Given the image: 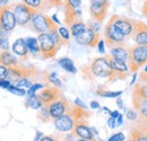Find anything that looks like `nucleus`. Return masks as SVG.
Segmentation results:
<instances>
[{"label": "nucleus", "instance_id": "58", "mask_svg": "<svg viewBox=\"0 0 147 141\" xmlns=\"http://www.w3.org/2000/svg\"><path fill=\"white\" fill-rule=\"evenodd\" d=\"M0 54H1V52H0Z\"/></svg>", "mask_w": 147, "mask_h": 141}, {"label": "nucleus", "instance_id": "31", "mask_svg": "<svg viewBox=\"0 0 147 141\" xmlns=\"http://www.w3.org/2000/svg\"><path fill=\"white\" fill-rule=\"evenodd\" d=\"M40 109H41V112H40V117H41L44 122H47V121L51 120L50 114H49V108H48V105H43L42 106V108H40Z\"/></svg>", "mask_w": 147, "mask_h": 141}, {"label": "nucleus", "instance_id": "56", "mask_svg": "<svg viewBox=\"0 0 147 141\" xmlns=\"http://www.w3.org/2000/svg\"><path fill=\"white\" fill-rule=\"evenodd\" d=\"M127 141H131V140H130V139H129V140H127Z\"/></svg>", "mask_w": 147, "mask_h": 141}, {"label": "nucleus", "instance_id": "1", "mask_svg": "<svg viewBox=\"0 0 147 141\" xmlns=\"http://www.w3.org/2000/svg\"><path fill=\"white\" fill-rule=\"evenodd\" d=\"M83 72L86 73L87 77L90 78L96 77V78H109L110 81L115 80L114 72L111 68L110 62L107 56L94 59L87 67L84 68Z\"/></svg>", "mask_w": 147, "mask_h": 141}, {"label": "nucleus", "instance_id": "55", "mask_svg": "<svg viewBox=\"0 0 147 141\" xmlns=\"http://www.w3.org/2000/svg\"><path fill=\"white\" fill-rule=\"evenodd\" d=\"M75 141H90V140H85V139H78V140H75Z\"/></svg>", "mask_w": 147, "mask_h": 141}, {"label": "nucleus", "instance_id": "38", "mask_svg": "<svg viewBox=\"0 0 147 141\" xmlns=\"http://www.w3.org/2000/svg\"><path fill=\"white\" fill-rule=\"evenodd\" d=\"M38 89H43V85H42V84H34V85H32V87L28 89V91H27L28 96L35 95L36 90H38Z\"/></svg>", "mask_w": 147, "mask_h": 141}, {"label": "nucleus", "instance_id": "25", "mask_svg": "<svg viewBox=\"0 0 147 141\" xmlns=\"http://www.w3.org/2000/svg\"><path fill=\"white\" fill-rule=\"evenodd\" d=\"M26 104H27L28 107H31L33 109H40V108H42V106L44 105L42 103V101L40 99L38 95H36V94L35 95H32V96H28Z\"/></svg>", "mask_w": 147, "mask_h": 141}, {"label": "nucleus", "instance_id": "53", "mask_svg": "<svg viewBox=\"0 0 147 141\" xmlns=\"http://www.w3.org/2000/svg\"><path fill=\"white\" fill-rule=\"evenodd\" d=\"M52 19H53V20H55V24H60V21H59V19L57 18V16H55V15H53V16H52Z\"/></svg>", "mask_w": 147, "mask_h": 141}, {"label": "nucleus", "instance_id": "3", "mask_svg": "<svg viewBox=\"0 0 147 141\" xmlns=\"http://www.w3.org/2000/svg\"><path fill=\"white\" fill-rule=\"evenodd\" d=\"M32 27L37 33H50L51 31L58 30L57 24L53 23L52 18H50L47 15H43L41 11H35L32 17Z\"/></svg>", "mask_w": 147, "mask_h": 141}, {"label": "nucleus", "instance_id": "47", "mask_svg": "<svg viewBox=\"0 0 147 141\" xmlns=\"http://www.w3.org/2000/svg\"><path fill=\"white\" fill-rule=\"evenodd\" d=\"M142 13L147 16V0L145 1V3H144V6H143V8H142Z\"/></svg>", "mask_w": 147, "mask_h": 141}, {"label": "nucleus", "instance_id": "30", "mask_svg": "<svg viewBox=\"0 0 147 141\" xmlns=\"http://www.w3.org/2000/svg\"><path fill=\"white\" fill-rule=\"evenodd\" d=\"M8 90H9L11 94L16 95V96H25V95H26V90H25V89L19 88V87L15 86V85H10V87L8 88Z\"/></svg>", "mask_w": 147, "mask_h": 141}, {"label": "nucleus", "instance_id": "2", "mask_svg": "<svg viewBox=\"0 0 147 141\" xmlns=\"http://www.w3.org/2000/svg\"><path fill=\"white\" fill-rule=\"evenodd\" d=\"M147 63V45L135 44L129 48L128 67L130 72H136Z\"/></svg>", "mask_w": 147, "mask_h": 141}, {"label": "nucleus", "instance_id": "41", "mask_svg": "<svg viewBox=\"0 0 147 141\" xmlns=\"http://www.w3.org/2000/svg\"><path fill=\"white\" fill-rule=\"evenodd\" d=\"M104 45H105V41L100 40V41H98V43H97V49H98V52L100 53L105 52V50H104Z\"/></svg>", "mask_w": 147, "mask_h": 141}, {"label": "nucleus", "instance_id": "27", "mask_svg": "<svg viewBox=\"0 0 147 141\" xmlns=\"http://www.w3.org/2000/svg\"><path fill=\"white\" fill-rule=\"evenodd\" d=\"M15 86H17L19 88H31L32 87V81L28 79V78H22L19 79L17 83L14 84Z\"/></svg>", "mask_w": 147, "mask_h": 141}, {"label": "nucleus", "instance_id": "21", "mask_svg": "<svg viewBox=\"0 0 147 141\" xmlns=\"http://www.w3.org/2000/svg\"><path fill=\"white\" fill-rule=\"evenodd\" d=\"M87 25L85 24V23H83L80 19L79 20H76L75 23H73L71 25H70V33H71V35L76 38V37H78V36L83 35L86 31H87Z\"/></svg>", "mask_w": 147, "mask_h": 141}, {"label": "nucleus", "instance_id": "17", "mask_svg": "<svg viewBox=\"0 0 147 141\" xmlns=\"http://www.w3.org/2000/svg\"><path fill=\"white\" fill-rule=\"evenodd\" d=\"M131 102L134 109L139 114V117L147 119V99L142 98L135 94H131Z\"/></svg>", "mask_w": 147, "mask_h": 141}, {"label": "nucleus", "instance_id": "57", "mask_svg": "<svg viewBox=\"0 0 147 141\" xmlns=\"http://www.w3.org/2000/svg\"><path fill=\"white\" fill-rule=\"evenodd\" d=\"M143 119H144V117H143ZM145 120H146V121H147V119H145Z\"/></svg>", "mask_w": 147, "mask_h": 141}, {"label": "nucleus", "instance_id": "24", "mask_svg": "<svg viewBox=\"0 0 147 141\" xmlns=\"http://www.w3.org/2000/svg\"><path fill=\"white\" fill-rule=\"evenodd\" d=\"M132 94L142 97V98H145L147 99V84L144 83H137L134 87H132Z\"/></svg>", "mask_w": 147, "mask_h": 141}, {"label": "nucleus", "instance_id": "6", "mask_svg": "<svg viewBox=\"0 0 147 141\" xmlns=\"http://www.w3.org/2000/svg\"><path fill=\"white\" fill-rule=\"evenodd\" d=\"M48 108H49V114H50L51 120H57L71 112V107L69 106V103L63 96H61L57 101L49 104Z\"/></svg>", "mask_w": 147, "mask_h": 141}, {"label": "nucleus", "instance_id": "18", "mask_svg": "<svg viewBox=\"0 0 147 141\" xmlns=\"http://www.w3.org/2000/svg\"><path fill=\"white\" fill-rule=\"evenodd\" d=\"M110 55L114 59H118L120 61L127 62L129 60V48L123 43V44H119L115 45L110 49Z\"/></svg>", "mask_w": 147, "mask_h": 141}, {"label": "nucleus", "instance_id": "9", "mask_svg": "<svg viewBox=\"0 0 147 141\" xmlns=\"http://www.w3.org/2000/svg\"><path fill=\"white\" fill-rule=\"evenodd\" d=\"M109 8V0H91V6H90V13L92 17L98 21L102 23L107 16Z\"/></svg>", "mask_w": 147, "mask_h": 141}, {"label": "nucleus", "instance_id": "11", "mask_svg": "<svg viewBox=\"0 0 147 141\" xmlns=\"http://www.w3.org/2000/svg\"><path fill=\"white\" fill-rule=\"evenodd\" d=\"M111 19H112L113 24L115 25V27L125 36H129L132 34V31H134V21L135 20H131L129 18L123 17V16H119V15H113L111 17Z\"/></svg>", "mask_w": 147, "mask_h": 141}, {"label": "nucleus", "instance_id": "46", "mask_svg": "<svg viewBox=\"0 0 147 141\" xmlns=\"http://www.w3.org/2000/svg\"><path fill=\"white\" fill-rule=\"evenodd\" d=\"M110 114H111V117H113V119H115V120L120 116V113H119L118 111H113V112H111Z\"/></svg>", "mask_w": 147, "mask_h": 141}, {"label": "nucleus", "instance_id": "39", "mask_svg": "<svg viewBox=\"0 0 147 141\" xmlns=\"http://www.w3.org/2000/svg\"><path fill=\"white\" fill-rule=\"evenodd\" d=\"M65 3H66V0H47L48 8H50L52 6H62Z\"/></svg>", "mask_w": 147, "mask_h": 141}, {"label": "nucleus", "instance_id": "20", "mask_svg": "<svg viewBox=\"0 0 147 141\" xmlns=\"http://www.w3.org/2000/svg\"><path fill=\"white\" fill-rule=\"evenodd\" d=\"M0 64H3L8 68L18 66V61L15 55H13L9 51H2L0 54Z\"/></svg>", "mask_w": 147, "mask_h": 141}, {"label": "nucleus", "instance_id": "15", "mask_svg": "<svg viewBox=\"0 0 147 141\" xmlns=\"http://www.w3.org/2000/svg\"><path fill=\"white\" fill-rule=\"evenodd\" d=\"M100 41V34L92 31L91 28H87V31L83 34V35L76 37V42L80 45H87V46H91L94 48L97 45Z\"/></svg>", "mask_w": 147, "mask_h": 141}, {"label": "nucleus", "instance_id": "40", "mask_svg": "<svg viewBox=\"0 0 147 141\" xmlns=\"http://www.w3.org/2000/svg\"><path fill=\"white\" fill-rule=\"evenodd\" d=\"M11 83L8 80V79H3V80H0V88H6L8 89L10 87Z\"/></svg>", "mask_w": 147, "mask_h": 141}, {"label": "nucleus", "instance_id": "7", "mask_svg": "<svg viewBox=\"0 0 147 141\" xmlns=\"http://www.w3.org/2000/svg\"><path fill=\"white\" fill-rule=\"evenodd\" d=\"M16 25H17V21L13 9L9 6L1 7L0 8V27L6 32H10L15 28Z\"/></svg>", "mask_w": 147, "mask_h": 141}, {"label": "nucleus", "instance_id": "29", "mask_svg": "<svg viewBox=\"0 0 147 141\" xmlns=\"http://www.w3.org/2000/svg\"><path fill=\"white\" fill-rule=\"evenodd\" d=\"M49 81L55 86V87H58V88H60V87H62V83L60 81V79L58 78V76H57V73L55 72H52V73H50L49 75Z\"/></svg>", "mask_w": 147, "mask_h": 141}, {"label": "nucleus", "instance_id": "50", "mask_svg": "<svg viewBox=\"0 0 147 141\" xmlns=\"http://www.w3.org/2000/svg\"><path fill=\"white\" fill-rule=\"evenodd\" d=\"M7 2H8V0H0V8L3 6H7Z\"/></svg>", "mask_w": 147, "mask_h": 141}, {"label": "nucleus", "instance_id": "52", "mask_svg": "<svg viewBox=\"0 0 147 141\" xmlns=\"http://www.w3.org/2000/svg\"><path fill=\"white\" fill-rule=\"evenodd\" d=\"M121 123H122V115L120 114V116L118 117V125H120Z\"/></svg>", "mask_w": 147, "mask_h": 141}, {"label": "nucleus", "instance_id": "36", "mask_svg": "<svg viewBox=\"0 0 147 141\" xmlns=\"http://www.w3.org/2000/svg\"><path fill=\"white\" fill-rule=\"evenodd\" d=\"M138 117H139V114L135 109H129L127 112V119H129L130 121H137Z\"/></svg>", "mask_w": 147, "mask_h": 141}, {"label": "nucleus", "instance_id": "12", "mask_svg": "<svg viewBox=\"0 0 147 141\" xmlns=\"http://www.w3.org/2000/svg\"><path fill=\"white\" fill-rule=\"evenodd\" d=\"M132 38L138 45H147V24L139 20H135Z\"/></svg>", "mask_w": 147, "mask_h": 141}, {"label": "nucleus", "instance_id": "35", "mask_svg": "<svg viewBox=\"0 0 147 141\" xmlns=\"http://www.w3.org/2000/svg\"><path fill=\"white\" fill-rule=\"evenodd\" d=\"M108 141H126V137L122 132H118V133L113 134L112 137H110Z\"/></svg>", "mask_w": 147, "mask_h": 141}, {"label": "nucleus", "instance_id": "4", "mask_svg": "<svg viewBox=\"0 0 147 141\" xmlns=\"http://www.w3.org/2000/svg\"><path fill=\"white\" fill-rule=\"evenodd\" d=\"M38 45H40V53L44 59H51L53 58L60 46L55 43L53 37L49 33H42L37 36Z\"/></svg>", "mask_w": 147, "mask_h": 141}, {"label": "nucleus", "instance_id": "54", "mask_svg": "<svg viewBox=\"0 0 147 141\" xmlns=\"http://www.w3.org/2000/svg\"><path fill=\"white\" fill-rule=\"evenodd\" d=\"M118 104H119V107H120V108H123L122 102H121V98H119V99H118Z\"/></svg>", "mask_w": 147, "mask_h": 141}, {"label": "nucleus", "instance_id": "34", "mask_svg": "<svg viewBox=\"0 0 147 141\" xmlns=\"http://www.w3.org/2000/svg\"><path fill=\"white\" fill-rule=\"evenodd\" d=\"M8 72H9V68H8V67H6V66H3V64H0V80L7 79Z\"/></svg>", "mask_w": 147, "mask_h": 141}, {"label": "nucleus", "instance_id": "32", "mask_svg": "<svg viewBox=\"0 0 147 141\" xmlns=\"http://www.w3.org/2000/svg\"><path fill=\"white\" fill-rule=\"evenodd\" d=\"M58 32H59V35L61 36V38L63 41H68L69 37H70V34H69V31L66 28V27H59L58 28Z\"/></svg>", "mask_w": 147, "mask_h": 141}, {"label": "nucleus", "instance_id": "48", "mask_svg": "<svg viewBox=\"0 0 147 141\" xmlns=\"http://www.w3.org/2000/svg\"><path fill=\"white\" fill-rule=\"evenodd\" d=\"M91 107H92V108H98V107H100V104H98L97 102H94V101H93L92 103H91Z\"/></svg>", "mask_w": 147, "mask_h": 141}, {"label": "nucleus", "instance_id": "13", "mask_svg": "<svg viewBox=\"0 0 147 141\" xmlns=\"http://www.w3.org/2000/svg\"><path fill=\"white\" fill-rule=\"evenodd\" d=\"M62 95L60 93V89L58 87H47V88H43L40 94H38V97L42 101V103L44 105H49L51 104L52 102L57 101L58 98H60Z\"/></svg>", "mask_w": 147, "mask_h": 141}, {"label": "nucleus", "instance_id": "49", "mask_svg": "<svg viewBox=\"0 0 147 141\" xmlns=\"http://www.w3.org/2000/svg\"><path fill=\"white\" fill-rule=\"evenodd\" d=\"M42 137H43V136H42V133H41V132H37L36 137H35V140L34 141H40L41 139H42Z\"/></svg>", "mask_w": 147, "mask_h": 141}, {"label": "nucleus", "instance_id": "26", "mask_svg": "<svg viewBox=\"0 0 147 141\" xmlns=\"http://www.w3.org/2000/svg\"><path fill=\"white\" fill-rule=\"evenodd\" d=\"M26 44L28 48V51L32 54H37L40 52V45H38V41L35 37H27L26 38Z\"/></svg>", "mask_w": 147, "mask_h": 141}, {"label": "nucleus", "instance_id": "5", "mask_svg": "<svg viewBox=\"0 0 147 141\" xmlns=\"http://www.w3.org/2000/svg\"><path fill=\"white\" fill-rule=\"evenodd\" d=\"M104 37H105V40H104L105 44L111 49V48H113L115 45L123 44L126 36L115 27V25L113 24L112 19L110 18V20L108 21V24H107V26L104 28Z\"/></svg>", "mask_w": 147, "mask_h": 141}, {"label": "nucleus", "instance_id": "28", "mask_svg": "<svg viewBox=\"0 0 147 141\" xmlns=\"http://www.w3.org/2000/svg\"><path fill=\"white\" fill-rule=\"evenodd\" d=\"M97 94L101 95L102 97H110V98H113V97H119L122 91H107V90H97Z\"/></svg>", "mask_w": 147, "mask_h": 141}, {"label": "nucleus", "instance_id": "45", "mask_svg": "<svg viewBox=\"0 0 147 141\" xmlns=\"http://www.w3.org/2000/svg\"><path fill=\"white\" fill-rule=\"evenodd\" d=\"M139 83L147 84V75H144V73H140L139 75Z\"/></svg>", "mask_w": 147, "mask_h": 141}, {"label": "nucleus", "instance_id": "23", "mask_svg": "<svg viewBox=\"0 0 147 141\" xmlns=\"http://www.w3.org/2000/svg\"><path fill=\"white\" fill-rule=\"evenodd\" d=\"M58 63L62 69H65L67 72H70V73H76L77 72V69H76V67L74 64L73 60L69 59V58H61V59L58 60Z\"/></svg>", "mask_w": 147, "mask_h": 141}, {"label": "nucleus", "instance_id": "44", "mask_svg": "<svg viewBox=\"0 0 147 141\" xmlns=\"http://www.w3.org/2000/svg\"><path fill=\"white\" fill-rule=\"evenodd\" d=\"M40 141H59V140L55 139L53 136H44V137H42V139Z\"/></svg>", "mask_w": 147, "mask_h": 141}, {"label": "nucleus", "instance_id": "22", "mask_svg": "<svg viewBox=\"0 0 147 141\" xmlns=\"http://www.w3.org/2000/svg\"><path fill=\"white\" fill-rule=\"evenodd\" d=\"M23 3H25L28 8H31L34 11H41L44 9V6H47V0H23Z\"/></svg>", "mask_w": 147, "mask_h": 141}, {"label": "nucleus", "instance_id": "43", "mask_svg": "<svg viewBox=\"0 0 147 141\" xmlns=\"http://www.w3.org/2000/svg\"><path fill=\"white\" fill-rule=\"evenodd\" d=\"M117 120L115 119H113V117H110L109 120H108V125L110 126L111 129H114L115 128V125H117Z\"/></svg>", "mask_w": 147, "mask_h": 141}, {"label": "nucleus", "instance_id": "8", "mask_svg": "<svg viewBox=\"0 0 147 141\" xmlns=\"http://www.w3.org/2000/svg\"><path fill=\"white\" fill-rule=\"evenodd\" d=\"M13 11H14V15H15L17 24L20 25V26H25L26 24H28L32 20L33 14L35 13L34 10L28 8L25 3H16V5H14Z\"/></svg>", "mask_w": 147, "mask_h": 141}, {"label": "nucleus", "instance_id": "51", "mask_svg": "<svg viewBox=\"0 0 147 141\" xmlns=\"http://www.w3.org/2000/svg\"><path fill=\"white\" fill-rule=\"evenodd\" d=\"M140 73H144V75H147V63L144 66V69H143V71L140 72Z\"/></svg>", "mask_w": 147, "mask_h": 141}, {"label": "nucleus", "instance_id": "16", "mask_svg": "<svg viewBox=\"0 0 147 141\" xmlns=\"http://www.w3.org/2000/svg\"><path fill=\"white\" fill-rule=\"evenodd\" d=\"M73 131L74 134L80 139L94 141V134H93L92 130L85 124V122H77Z\"/></svg>", "mask_w": 147, "mask_h": 141}, {"label": "nucleus", "instance_id": "10", "mask_svg": "<svg viewBox=\"0 0 147 141\" xmlns=\"http://www.w3.org/2000/svg\"><path fill=\"white\" fill-rule=\"evenodd\" d=\"M109 62H110V66L112 68V70L114 72V77L115 79H126L130 73V69L128 67V63L127 62H123V61H120L118 59H114L112 58L110 54L107 55Z\"/></svg>", "mask_w": 147, "mask_h": 141}, {"label": "nucleus", "instance_id": "42", "mask_svg": "<svg viewBox=\"0 0 147 141\" xmlns=\"http://www.w3.org/2000/svg\"><path fill=\"white\" fill-rule=\"evenodd\" d=\"M75 104H76V106H78V107H80V108H83V109H86L87 107H86V105L79 99V98H77V99H75Z\"/></svg>", "mask_w": 147, "mask_h": 141}, {"label": "nucleus", "instance_id": "37", "mask_svg": "<svg viewBox=\"0 0 147 141\" xmlns=\"http://www.w3.org/2000/svg\"><path fill=\"white\" fill-rule=\"evenodd\" d=\"M0 49L3 51H8V49H9L8 37H0Z\"/></svg>", "mask_w": 147, "mask_h": 141}, {"label": "nucleus", "instance_id": "33", "mask_svg": "<svg viewBox=\"0 0 147 141\" xmlns=\"http://www.w3.org/2000/svg\"><path fill=\"white\" fill-rule=\"evenodd\" d=\"M66 6H69L74 9H79L80 8V5H82V1L80 0H66Z\"/></svg>", "mask_w": 147, "mask_h": 141}, {"label": "nucleus", "instance_id": "19", "mask_svg": "<svg viewBox=\"0 0 147 141\" xmlns=\"http://www.w3.org/2000/svg\"><path fill=\"white\" fill-rule=\"evenodd\" d=\"M13 52L15 53L16 55L20 56L22 59L26 60L27 56H28V48H27V44H26V40L24 38H17L14 44H13Z\"/></svg>", "mask_w": 147, "mask_h": 141}, {"label": "nucleus", "instance_id": "14", "mask_svg": "<svg viewBox=\"0 0 147 141\" xmlns=\"http://www.w3.org/2000/svg\"><path fill=\"white\" fill-rule=\"evenodd\" d=\"M55 128L61 132H69V131L74 130V128L76 125V120H75V117L70 112V113L55 120Z\"/></svg>", "mask_w": 147, "mask_h": 141}]
</instances>
